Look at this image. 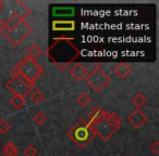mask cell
<instances>
[{"label": "cell", "instance_id": "8", "mask_svg": "<svg viewBox=\"0 0 159 156\" xmlns=\"http://www.w3.org/2000/svg\"><path fill=\"white\" fill-rule=\"evenodd\" d=\"M128 120L131 124V126H133L135 129H139L146 123L147 117L142 112V110H137L136 108L133 112H131V114L128 116Z\"/></svg>", "mask_w": 159, "mask_h": 156}, {"label": "cell", "instance_id": "23", "mask_svg": "<svg viewBox=\"0 0 159 156\" xmlns=\"http://www.w3.org/2000/svg\"><path fill=\"white\" fill-rule=\"evenodd\" d=\"M46 121V116H45L44 113H37V114L34 116V123L36 124V125H43V124Z\"/></svg>", "mask_w": 159, "mask_h": 156}, {"label": "cell", "instance_id": "22", "mask_svg": "<svg viewBox=\"0 0 159 156\" xmlns=\"http://www.w3.org/2000/svg\"><path fill=\"white\" fill-rule=\"evenodd\" d=\"M23 154H24V156H36L37 155V147L33 144H29L25 147Z\"/></svg>", "mask_w": 159, "mask_h": 156}, {"label": "cell", "instance_id": "24", "mask_svg": "<svg viewBox=\"0 0 159 156\" xmlns=\"http://www.w3.org/2000/svg\"><path fill=\"white\" fill-rule=\"evenodd\" d=\"M149 151L152 152L155 155H158L159 154V142L158 141H155L152 144L149 145Z\"/></svg>", "mask_w": 159, "mask_h": 156}, {"label": "cell", "instance_id": "4", "mask_svg": "<svg viewBox=\"0 0 159 156\" xmlns=\"http://www.w3.org/2000/svg\"><path fill=\"white\" fill-rule=\"evenodd\" d=\"M32 32H33V27L25 20H22L19 24H16L12 28L7 29V31L0 29V34L14 47L20 46L31 35Z\"/></svg>", "mask_w": 159, "mask_h": 156}, {"label": "cell", "instance_id": "5", "mask_svg": "<svg viewBox=\"0 0 159 156\" xmlns=\"http://www.w3.org/2000/svg\"><path fill=\"white\" fill-rule=\"evenodd\" d=\"M85 82L86 84L93 89L95 92H100L104 90L111 82V78L102 67L99 64H96L94 70L91 73L87 74L85 77Z\"/></svg>", "mask_w": 159, "mask_h": 156}, {"label": "cell", "instance_id": "17", "mask_svg": "<svg viewBox=\"0 0 159 156\" xmlns=\"http://www.w3.org/2000/svg\"><path fill=\"white\" fill-rule=\"evenodd\" d=\"M18 147L14 145L13 142L9 141L7 144L3 146V150H2V154L5 156H16L18 155Z\"/></svg>", "mask_w": 159, "mask_h": 156}, {"label": "cell", "instance_id": "14", "mask_svg": "<svg viewBox=\"0 0 159 156\" xmlns=\"http://www.w3.org/2000/svg\"><path fill=\"white\" fill-rule=\"evenodd\" d=\"M105 119H106L107 123H108L116 131H118V130L121 128V119H120V117L118 116L117 114H115V113H108Z\"/></svg>", "mask_w": 159, "mask_h": 156}, {"label": "cell", "instance_id": "10", "mask_svg": "<svg viewBox=\"0 0 159 156\" xmlns=\"http://www.w3.org/2000/svg\"><path fill=\"white\" fill-rule=\"evenodd\" d=\"M89 74V70L83 63H75L72 67L70 68V75L74 78L76 82H81V80L85 79V77Z\"/></svg>", "mask_w": 159, "mask_h": 156}, {"label": "cell", "instance_id": "21", "mask_svg": "<svg viewBox=\"0 0 159 156\" xmlns=\"http://www.w3.org/2000/svg\"><path fill=\"white\" fill-rule=\"evenodd\" d=\"M10 129H11V124L7 119H1L0 120V133H7V132H9Z\"/></svg>", "mask_w": 159, "mask_h": 156}, {"label": "cell", "instance_id": "11", "mask_svg": "<svg viewBox=\"0 0 159 156\" xmlns=\"http://www.w3.org/2000/svg\"><path fill=\"white\" fill-rule=\"evenodd\" d=\"M113 72H115V74L117 75L119 78L124 79V78H126V77L131 74V72H132V67H131L130 64L121 62V63L117 64V65L115 66Z\"/></svg>", "mask_w": 159, "mask_h": 156}, {"label": "cell", "instance_id": "20", "mask_svg": "<svg viewBox=\"0 0 159 156\" xmlns=\"http://www.w3.org/2000/svg\"><path fill=\"white\" fill-rule=\"evenodd\" d=\"M31 98H32V100H33V102H35L36 104H38V103H40V102L44 101L45 95L39 89L34 87L33 90L31 91Z\"/></svg>", "mask_w": 159, "mask_h": 156}, {"label": "cell", "instance_id": "9", "mask_svg": "<svg viewBox=\"0 0 159 156\" xmlns=\"http://www.w3.org/2000/svg\"><path fill=\"white\" fill-rule=\"evenodd\" d=\"M107 114H108L107 111L102 110V108L96 106V108H94L93 110L89 113V115H87V123H89L91 126L96 125V124L104 120V119L106 118Z\"/></svg>", "mask_w": 159, "mask_h": 156}, {"label": "cell", "instance_id": "15", "mask_svg": "<svg viewBox=\"0 0 159 156\" xmlns=\"http://www.w3.org/2000/svg\"><path fill=\"white\" fill-rule=\"evenodd\" d=\"M43 54V49L38 46L37 44H33L26 51V55L25 57H30L32 60H36Z\"/></svg>", "mask_w": 159, "mask_h": 156}, {"label": "cell", "instance_id": "1", "mask_svg": "<svg viewBox=\"0 0 159 156\" xmlns=\"http://www.w3.org/2000/svg\"><path fill=\"white\" fill-rule=\"evenodd\" d=\"M74 39L69 37L55 38L46 54L48 60L60 70H66L81 54L80 49L73 44Z\"/></svg>", "mask_w": 159, "mask_h": 156}, {"label": "cell", "instance_id": "13", "mask_svg": "<svg viewBox=\"0 0 159 156\" xmlns=\"http://www.w3.org/2000/svg\"><path fill=\"white\" fill-rule=\"evenodd\" d=\"M75 28L74 21H55L52 23L53 31H73Z\"/></svg>", "mask_w": 159, "mask_h": 156}, {"label": "cell", "instance_id": "19", "mask_svg": "<svg viewBox=\"0 0 159 156\" xmlns=\"http://www.w3.org/2000/svg\"><path fill=\"white\" fill-rule=\"evenodd\" d=\"M10 104L13 106L16 110H20L25 105V98L19 97V95H13L10 99Z\"/></svg>", "mask_w": 159, "mask_h": 156}, {"label": "cell", "instance_id": "16", "mask_svg": "<svg viewBox=\"0 0 159 156\" xmlns=\"http://www.w3.org/2000/svg\"><path fill=\"white\" fill-rule=\"evenodd\" d=\"M132 102H133V104L136 106L137 110H141L142 108H144V106L146 105V102H147V100H146V97H145V95H144V93L137 92L136 95L133 97Z\"/></svg>", "mask_w": 159, "mask_h": 156}, {"label": "cell", "instance_id": "18", "mask_svg": "<svg viewBox=\"0 0 159 156\" xmlns=\"http://www.w3.org/2000/svg\"><path fill=\"white\" fill-rule=\"evenodd\" d=\"M91 101H92L91 97H89L86 92L80 93L79 97H77V99H76L77 104H79V105L81 106V108H87V105L91 103Z\"/></svg>", "mask_w": 159, "mask_h": 156}, {"label": "cell", "instance_id": "25", "mask_svg": "<svg viewBox=\"0 0 159 156\" xmlns=\"http://www.w3.org/2000/svg\"><path fill=\"white\" fill-rule=\"evenodd\" d=\"M3 11V1H1L0 0V13Z\"/></svg>", "mask_w": 159, "mask_h": 156}, {"label": "cell", "instance_id": "2", "mask_svg": "<svg viewBox=\"0 0 159 156\" xmlns=\"http://www.w3.org/2000/svg\"><path fill=\"white\" fill-rule=\"evenodd\" d=\"M12 74L21 77L32 86H35V82L44 74V68L35 60L24 57L13 68Z\"/></svg>", "mask_w": 159, "mask_h": 156}, {"label": "cell", "instance_id": "6", "mask_svg": "<svg viewBox=\"0 0 159 156\" xmlns=\"http://www.w3.org/2000/svg\"><path fill=\"white\" fill-rule=\"evenodd\" d=\"M34 87L35 86L30 85L29 82H25L24 79H22L21 77L16 76V75H13V77L7 82L8 90L11 93H13V95H19L22 98H25L27 95H30Z\"/></svg>", "mask_w": 159, "mask_h": 156}, {"label": "cell", "instance_id": "7", "mask_svg": "<svg viewBox=\"0 0 159 156\" xmlns=\"http://www.w3.org/2000/svg\"><path fill=\"white\" fill-rule=\"evenodd\" d=\"M94 130V133L95 136H98L102 141H108L111 139V137L116 133V130L109 125L108 123L106 121V119L102 120L100 123L96 124V125L92 126Z\"/></svg>", "mask_w": 159, "mask_h": 156}, {"label": "cell", "instance_id": "3", "mask_svg": "<svg viewBox=\"0 0 159 156\" xmlns=\"http://www.w3.org/2000/svg\"><path fill=\"white\" fill-rule=\"evenodd\" d=\"M68 137L80 149H84L95 138V133L93 127L87 123V120L80 119L68 131Z\"/></svg>", "mask_w": 159, "mask_h": 156}, {"label": "cell", "instance_id": "12", "mask_svg": "<svg viewBox=\"0 0 159 156\" xmlns=\"http://www.w3.org/2000/svg\"><path fill=\"white\" fill-rule=\"evenodd\" d=\"M31 13H32L31 8H29L24 2H22V1H16V10L13 11V14L18 15L19 18H21L22 20H25Z\"/></svg>", "mask_w": 159, "mask_h": 156}]
</instances>
